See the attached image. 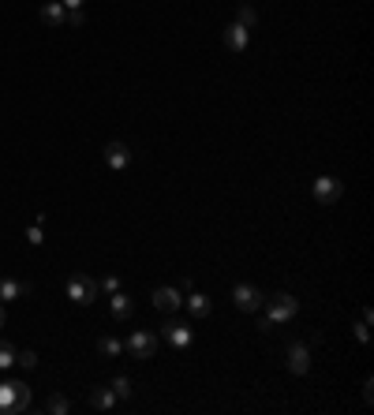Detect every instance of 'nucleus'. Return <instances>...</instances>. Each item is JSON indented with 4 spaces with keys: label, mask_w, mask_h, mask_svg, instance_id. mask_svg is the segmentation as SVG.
<instances>
[{
    "label": "nucleus",
    "mask_w": 374,
    "mask_h": 415,
    "mask_svg": "<svg viewBox=\"0 0 374 415\" xmlns=\"http://www.w3.org/2000/svg\"><path fill=\"white\" fill-rule=\"evenodd\" d=\"M68 300L79 303V307H90V303L97 300V281L86 277V273H75V277H68Z\"/></svg>",
    "instance_id": "7ed1b4c3"
},
{
    "label": "nucleus",
    "mask_w": 374,
    "mask_h": 415,
    "mask_svg": "<svg viewBox=\"0 0 374 415\" xmlns=\"http://www.w3.org/2000/svg\"><path fill=\"white\" fill-rule=\"evenodd\" d=\"M113 393H116V400H131V393H135V389H131L127 378H113Z\"/></svg>",
    "instance_id": "aec40b11"
},
{
    "label": "nucleus",
    "mask_w": 374,
    "mask_h": 415,
    "mask_svg": "<svg viewBox=\"0 0 374 415\" xmlns=\"http://www.w3.org/2000/svg\"><path fill=\"white\" fill-rule=\"evenodd\" d=\"M266 303V314L273 322H292L296 318V311H300V300L289 296V292H277V296H270V300H262Z\"/></svg>",
    "instance_id": "20e7f679"
},
{
    "label": "nucleus",
    "mask_w": 374,
    "mask_h": 415,
    "mask_svg": "<svg viewBox=\"0 0 374 415\" xmlns=\"http://www.w3.org/2000/svg\"><path fill=\"white\" fill-rule=\"evenodd\" d=\"M109 311H113L116 322H127L131 311H135V303H131V296H124V292H113V300H109Z\"/></svg>",
    "instance_id": "f8f14e48"
},
{
    "label": "nucleus",
    "mask_w": 374,
    "mask_h": 415,
    "mask_svg": "<svg viewBox=\"0 0 374 415\" xmlns=\"http://www.w3.org/2000/svg\"><path fill=\"white\" fill-rule=\"evenodd\" d=\"M124 352L131 359H153V352H158V333H150V330H131L127 333V341H124Z\"/></svg>",
    "instance_id": "f03ea898"
},
{
    "label": "nucleus",
    "mask_w": 374,
    "mask_h": 415,
    "mask_svg": "<svg viewBox=\"0 0 374 415\" xmlns=\"http://www.w3.org/2000/svg\"><path fill=\"white\" fill-rule=\"evenodd\" d=\"M289 370L292 374H307V370H311V348H307L303 341L289 344Z\"/></svg>",
    "instance_id": "1a4fd4ad"
},
{
    "label": "nucleus",
    "mask_w": 374,
    "mask_h": 415,
    "mask_svg": "<svg viewBox=\"0 0 374 415\" xmlns=\"http://www.w3.org/2000/svg\"><path fill=\"white\" fill-rule=\"evenodd\" d=\"M8 367H15V348L8 341H0V370H8Z\"/></svg>",
    "instance_id": "6ab92c4d"
},
{
    "label": "nucleus",
    "mask_w": 374,
    "mask_h": 415,
    "mask_svg": "<svg viewBox=\"0 0 374 415\" xmlns=\"http://www.w3.org/2000/svg\"><path fill=\"white\" fill-rule=\"evenodd\" d=\"M273 325H277V322H273L270 314H262V318H258V330H262V333H273Z\"/></svg>",
    "instance_id": "bb28decb"
},
{
    "label": "nucleus",
    "mask_w": 374,
    "mask_h": 415,
    "mask_svg": "<svg viewBox=\"0 0 374 415\" xmlns=\"http://www.w3.org/2000/svg\"><path fill=\"white\" fill-rule=\"evenodd\" d=\"M27 244H34V247H41V244H46V239H41V225L27 228Z\"/></svg>",
    "instance_id": "a878e982"
},
{
    "label": "nucleus",
    "mask_w": 374,
    "mask_h": 415,
    "mask_svg": "<svg viewBox=\"0 0 374 415\" xmlns=\"http://www.w3.org/2000/svg\"><path fill=\"white\" fill-rule=\"evenodd\" d=\"M183 303H187V311H191L195 318H206V314H210V307H214V303H210V296H206V292H191V296H187Z\"/></svg>",
    "instance_id": "dca6fc26"
},
{
    "label": "nucleus",
    "mask_w": 374,
    "mask_h": 415,
    "mask_svg": "<svg viewBox=\"0 0 374 415\" xmlns=\"http://www.w3.org/2000/svg\"><path fill=\"white\" fill-rule=\"evenodd\" d=\"M64 19H68V8H64L60 0H49V4L41 8V23L46 27H64Z\"/></svg>",
    "instance_id": "4468645a"
},
{
    "label": "nucleus",
    "mask_w": 374,
    "mask_h": 415,
    "mask_svg": "<svg viewBox=\"0 0 374 415\" xmlns=\"http://www.w3.org/2000/svg\"><path fill=\"white\" fill-rule=\"evenodd\" d=\"M46 412H49V415H68V412H71V404H68V397L53 393V397H49V404H46Z\"/></svg>",
    "instance_id": "a211bd4d"
},
{
    "label": "nucleus",
    "mask_w": 374,
    "mask_h": 415,
    "mask_svg": "<svg viewBox=\"0 0 374 415\" xmlns=\"http://www.w3.org/2000/svg\"><path fill=\"white\" fill-rule=\"evenodd\" d=\"M311 191H314V202H322V206H337L340 195H345V188H340L337 176H318Z\"/></svg>",
    "instance_id": "423d86ee"
},
{
    "label": "nucleus",
    "mask_w": 374,
    "mask_h": 415,
    "mask_svg": "<svg viewBox=\"0 0 374 415\" xmlns=\"http://www.w3.org/2000/svg\"><path fill=\"white\" fill-rule=\"evenodd\" d=\"M116 404V393H113V386H97V389H90V408H97V412H109Z\"/></svg>",
    "instance_id": "2eb2a0df"
},
{
    "label": "nucleus",
    "mask_w": 374,
    "mask_h": 415,
    "mask_svg": "<svg viewBox=\"0 0 374 415\" xmlns=\"http://www.w3.org/2000/svg\"><path fill=\"white\" fill-rule=\"evenodd\" d=\"M83 23H86L83 8H68V19H64V27H83Z\"/></svg>",
    "instance_id": "4be33fe9"
},
{
    "label": "nucleus",
    "mask_w": 374,
    "mask_h": 415,
    "mask_svg": "<svg viewBox=\"0 0 374 415\" xmlns=\"http://www.w3.org/2000/svg\"><path fill=\"white\" fill-rule=\"evenodd\" d=\"M352 330H356V341H359V344H367V341H370V322H363V318H359L356 325H352Z\"/></svg>",
    "instance_id": "5701e85b"
},
{
    "label": "nucleus",
    "mask_w": 374,
    "mask_h": 415,
    "mask_svg": "<svg viewBox=\"0 0 374 415\" xmlns=\"http://www.w3.org/2000/svg\"><path fill=\"white\" fill-rule=\"evenodd\" d=\"M30 408V386L27 381H0V415H19Z\"/></svg>",
    "instance_id": "f257e3e1"
},
{
    "label": "nucleus",
    "mask_w": 374,
    "mask_h": 415,
    "mask_svg": "<svg viewBox=\"0 0 374 415\" xmlns=\"http://www.w3.org/2000/svg\"><path fill=\"white\" fill-rule=\"evenodd\" d=\"M153 307H158L161 314H176V311L183 307V296H180V288H169V285H165V288H158V292H153Z\"/></svg>",
    "instance_id": "6e6552de"
},
{
    "label": "nucleus",
    "mask_w": 374,
    "mask_h": 415,
    "mask_svg": "<svg viewBox=\"0 0 374 415\" xmlns=\"http://www.w3.org/2000/svg\"><path fill=\"white\" fill-rule=\"evenodd\" d=\"M105 165L113 169V172H124V169L131 165V150H127V143H120V139H113V143L105 146Z\"/></svg>",
    "instance_id": "0eeeda50"
},
{
    "label": "nucleus",
    "mask_w": 374,
    "mask_h": 415,
    "mask_svg": "<svg viewBox=\"0 0 374 415\" xmlns=\"http://www.w3.org/2000/svg\"><path fill=\"white\" fill-rule=\"evenodd\" d=\"M23 296H30V285H27V281L0 277V303H12V300H23Z\"/></svg>",
    "instance_id": "9b49d317"
},
{
    "label": "nucleus",
    "mask_w": 374,
    "mask_h": 415,
    "mask_svg": "<svg viewBox=\"0 0 374 415\" xmlns=\"http://www.w3.org/2000/svg\"><path fill=\"white\" fill-rule=\"evenodd\" d=\"M0 330H4V307H0Z\"/></svg>",
    "instance_id": "c756f323"
},
{
    "label": "nucleus",
    "mask_w": 374,
    "mask_h": 415,
    "mask_svg": "<svg viewBox=\"0 0 374 415\" xmlns=\"http://www.w3.org/2000/svg\"><path fill=\"white\" fill-rule=\"evenodd\" d=\"M64 8H83V0H60Z\"/></svg>",
    "instance_id": "c85d7f7f"
},
{
    "label": "nucleus",
    "mask_w": 374,
    "mask_h": 415,
    "mask_svg": "<svg viewBox=\"0 0 374 415\" xmlns=\"http://www.w3.org/2000/svg\"><path fill=\"white\" fill-rule=\"evenodd\" d=\"M225 45L233 49V52H244V49H247V27L228 23V27H225Z\"/></svg>",
    "instance_id": "ddd939ff"
},
{
    "label": "nucleus",
    "mask_w": 374,
    "mask_h": 415,
    "mask_svg": "<svg viewBox=\"0 0 374 415\" xmlns=\"http://www.w3.org/2000/svg\"><path fill=\"white\" fill-rule=\"evenodd\" d=\"M233 303L240 311H258L262 307V292L255 285H236L233 288Z\"/></svg>",
    "instance_id": "9d476101"
},
{
    "label": "nucleus",
    "mask_w": 374,
    "mask_h": 415,
    "mask_svg": "<svg viewBox=\"0 0 374 415\" xmlns=\"http://www.w3.org/2000/svg\"><path fill=\"white\" fill-rule=\"evenodd\" d=\"M15 363H23V367H38V352H15Z\"/></svg>",
    "instance_id": "b1692460"
},
{
    "label": "nucleus",
    "mask_w": 374,
    "mask_h": 415,
    "mask_svg": "<svg viewBox=\"0 0 374 415\" xmlns=\"http://www.w3.org/2000/svg\"><path fill=\"white\" fill-rule=\"evenodd\" d=\"M370 389H374V381H370V378H367V381H363V400H367V404H370V400H374V393H370Z\"/></svg>",
    "instance_id": "cd10ccee"
},
{
    "label": "nucleus",
    "mask_w": 374,
    "mask_h": 415,
    "mask_svg": "<svg viewBox=\"0 0 374 415\" xmlns=\"http://www.w3.org/2000/svg\"><path fill=\"white\" fill-rule=\"evenodd\" d=\"M97 352L109 356V359H116L120 352H124V341H116V337H102V341H97Z\"/></svg>",
    "instance_id": "f3484780"
},
{
    "label": "nucleus",
    "mask_w": 374,
    "mask_h": 415,
    "mask_svg": "<svg viewBox=\"0 0 374 415\" xmlns=\"http://www.w3.org/2000/svg\"><path fill=\"white\" fill-rule=\"evenodd\" d=\"M97 288H105L109 296H113V292H120V277H116V273H109V277H105V281H102V285H97Z\"/></svg>",
    "instance_id": "393cba45"
},
{
    "label": "nucleus",
    "mask_w": 374,
    "mask_h": 415,
    "mask_svg": "<svg viewBox=\"0 0 374 415\" xmlns=\"http://www.w3.org/2000/svg\"><path fill=\"white\" fill-rule=\"evenodd\" d=\"M236 23L251 30V27L258 23V12H255V8H251V4H244V8H240V19H236Z\"/></svg>",
    "instance_id": "412c9836"
},
{
    "label": "nucleus",
    "mask_w": 374,
    "mask_h": 415,
    "mask_svg": "<svg viewBox=\"0 0 374 415\" xmlns=\"http://www.w3.org/2000/svg\"><path fill=\"white\" fill-rule=\"evenodd\" d=\"M161 337L165 341H169L176 352H187V348H191V325L187 322H180L176 318V314H169V318H165V325H161Z\"/></svg>",
    "instance_id": "39448f33"
}]
</instances>
